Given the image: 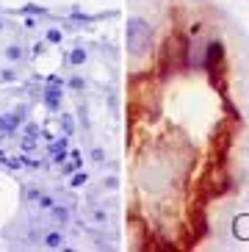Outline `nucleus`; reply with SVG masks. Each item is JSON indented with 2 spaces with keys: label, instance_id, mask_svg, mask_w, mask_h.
<instances>
[{
  "label": "nucleus",
  "instance_id": "13",
  "mask_svg": "<svg viewBox=\"0 0 249 252\" xmlns=\"http://www.w3.org/2000/svg\"><path fill=\"white\" fill-rule=\"evenodd\" d=\"M6 56H8V59H11V61H17V59H22V47H17V45H11V47H8V50H6Z\"/></svg>",
  "mask_w": 249,
  "mask_h": 252
},
{
  "label": "nucleus",
  "instance_id": "5",
  "mask_svg": "<svg viewBox=\"0 0 249 252\" xmlns=\"http://www.w3.org/2000/svg\"><path fill=\"white\" fill-rule=\"evenodd\" d=\"M50 158H53L56 163H61V161L66 158V136H64L61 141H53V144H50Z\"/></svg>",
  "mask_w": 249,
  "mask_h": 252
},
{
  "label": "nucleus",
  "instance_id": "4",
  "mask_svg": "<svg viewBox=\"0 0 249 252\" xmlns=\"http://www.w3.org/2000/svg\"><path fill=\"white\" fill-rule=\"evenodd\" d=\"M44 105L50 108V111H59L61 105V89L56 83H50V89H44Z\"/></svg>",
  "mask_w": 249,
  "mask_h": 252
},
{
  "label": "nucleus",
  "instance_id": "10",
  "mask_svg": "<svg viewBox=\"0 0 249 252\" xmlns=\"http://www.w3.org/2000/svg\"><path fill=\"white\" fill-rule=\"evenodd\" d=\"M36 139H39V136L25 133V136H22V150H25V153H31V150H36Z\"/></svg>",
  "mask_w": 249,
  "mask_h": 252
},
{
  "label": "nucleus",
  "instance_id": "1",
  "mask_svg": "<svg viewBox=\"0 0 249 252\" xmlns=\"http://www.w3.org/2000/svg\"><path fill=\"white\" fill-rule=\"evenodd\" d=\"M150 45H153L150 25L144 20H139V17H133L130 23H127V50H130V56H144L150 50Z\"/></svg>",
  "mask_w": 249,
  "mask_h": 252
},
{
  "label": "nucleus",
  "instance_id": "8",
  "mask_svg": "<svg viewBox=\"0 0 249 252\" xmlns=\"http://www.w3.org/2000/svg\"><path fill=\"white\" fill-rule=\"evenodd\" d=\"M53 216H56V222L59 224H64L66 219H69V211H66L64 205H53Z\"/></svg>",
  "mask_w": 249,
  "mask_h": 252
},
{
  "label": "nucleus",
  "instance_id": "3",
  "mask_svg": "<svg viewBox=\"0 0 249 252\" xmlns=\"http://www.w3.org/2000/svg\"><path fill=\"white\" fill-rule=\"evenodd\" d=\"M20 119H22V114H6V117H0V136H14Z\"/></svg>",
  "mask_w": 249,
  "mask_h": 252
},
{
  "label": "nucleus",
  "instance_id": "20",
  "mask_svg": "<svg viewBox=\"0 0 249 252\" xmlns=\"http://www.w3.org/2000/svg\"><path fill=\"white\" fill-rule=\"evenodd\" d=\"M69 86H72V89H83V81H81V78H72V81H69Z\"/></svg>",
  "mask_w": 249,
  "mask_h": 252
},
{
  "label": "nucleus",
  "instance_id": "9",
  "mask_svg": "<svg viewBox=\"0 0 249 252\" xmlns=\"http://www.w3.org/2000/svg\"><path fill=\"white\" fill-rule=\"evenodd\" d=\"M83 61H86V53H83L81 47H78V50H72V53H69V64H72V67H81Z\"/></svg>",
  "mask_w": 249,
  "mask_h": 252
},
{
  "label": "nucleus",
  "instance_id": "2",
  "mask_svg": "<svg viewBox=\"0 0 249 252\" xmlns=\"http://www.w3.org/2000/svg\"><path fill=\"white\" fill-rule=\"evenodd\" d=\"M221 56H224V47H221V42H211V45H208V50H205V67L211 69V72L221 64Z\"/></svg>",
  "mask_w": 249,
  "mask_h": 252
},
{
  "label": "nucleus",
  "instance_id": "19",
  "mask_svg": "<svg viewBox=\"0 0 249 252\" xmlns=\"http://www.w3.org/2000/svg\"><path fill=\"white\" fill-rule=\"evenodd\" d=\"M69 156H72V163H75V166H78V169H81V153L75 150V153H69Z\"/></svg>",
  "mask_w": 249,
  "mask_h": 252
},
{
  "label": "nucleus",
  "instance_id": "17",
  "mask_svg": "<svg viewBox=\"0 0 249 252\" xmlns=\"http://www.w3.org/2000/svg\"><path fill=\"white\" fill-rule=\"evenodd\" d=\"M25 133H33V136H39V127L33 125V122H28V125H25Z\"/></svg>",
  "mask_w": 249,
  "mask_h": 252
},
{
  "label": "nucleus",
  "instance_id": "18",
  "mask_svg": "<svg viewBox=\"0 0 249 252\" xmlns=\"http://www.w3.org/2000/svg\"><path fill=\"white\" fill-rule=\"evenodd\" d=\"M42 197V191L39 189H28V200H39Z\"/></svg>",
  "mask_w": 249,
  "mask_h": 252
},
{
  "label": "nucleus",
  "instance_id": "21",
  "mask_svg": "<svg viewBox=\"0 0 249 252\" xmlns=\"http://www.w3.org/2000/svg\"><path fill=\"white\" fill-rule=\"evenodd\" d=\"M0 78H3V81H11V78H14V72H11V69H3V72H0Z\"/></svg>",
  "mask_w": 249,
  "mask_h": 252
},
{
  "label": "nucleus",
  "instance_id": "7",
  "mask_svg": "<svg viewBox=\"0 0 249 252\" xmlns=\"http://www.w3.org/2000/svg\"><path fill=\"white\" fill-rule=\"evenodd\" d=\"M61 127H64V136H72L75 133V119L69 114H61Z\"/></svg>",
  "mask_w": 249,
  "mask_h": 252
},
{
  "label": "nucleus",
  "instance_id": "22",
  "mask_svg": "<svg viewBox=\"0 0 249 252\" xmlns=\"http://www.w3.org/2000/svg\"><path fill=\"white\" fill-rule=\"evenodd\" d=\"M0 28H3V25H0Z\"/></svg>",
  "mask_w": 249,
  "mask_h": 252
},
{
  "label": "nucleus",
  "instance_id": "11",
  "mask_svg": "<svg viewBox=\"0 0 249 252\" xmlns=\"http://www.w3.org/2000/svg\"><path fill=\"white\" fill-rule=\"evenodd\" d=\"M86 180H89V175H86V172L75 169V175H72V180H69V186H75V189H78V186H83Z\"/></svg>",
  "mask_w": 249,
  "mask_h": 252
},
{
  "label": "nucleus",
  "instance_id": "6",
  "mask_svg": "<svg viewBox=\"0 0 249 252\" xmlns=\"http://www.w3.org/2000/svg\"><path fill=\"white\" fill-rule=\"evenodd\" d=\"M44 244L50 247V250H59V247H64V236H61V233H47Z\"/></svg>",
  "mask_w": 249,
  "mask_h": 252
},
{
  "label": "nucleus",
  "instance_id": "15",
  "mask_svg": "<svg viewBox=\"0 0 249 252\" xmlns=\"http://www.w3.org/2000/svg\"><path fill=\"white\" fill-rule=\"evenodd\" d=\"M39 205H42V208H53V197L42 194V197H39Z\"/></svg>",
  "mask_w": 249,
  "mask_h": 252
},
{
  "label": "nucleus",
  "instance_id": "14",
  "mask_svg": "<svg viewBox=\"0 0 249 252\" xmlns=\"http://www.w3.org/2000/svg\"><path fill=\"white\" fill-rule=\"evenodd\" d=\"M0 161H3V163H6V166H11V169H17V166H20V158H6V156H3V158H0Z\"/></svg>",
  "mask_w": 249,
  "mask_h": 252
},
{
  "label": "nucleus",
  "instance_id": "16",
  "mask_svg": "<svg viewBox=\"0 0 249 252\" xmlns=\"http://www.w3.org/2000/svg\"><path fill=\"white\" fill-rule=\"evenodd\" d=\"M103 158H105V153H103V150H94V153H92V161H97V163H100Z\"/></svg>",
  "mask_w": 249,
  "mask_h": 252
},
{
  "label": "nucleus",
  "instance_id": "12",
  "mask_svg": "<svg viewBox=\"0 0 249 252\" xmlns=\"http://www.w3.org/2000/svg\"><path fill=\"white\" fill-rule=\"evenodd\" d=\"M61 39H64L61 36V31H56V28L47 31V42H50V45H61Z\"/></svg>",
  "mask_w": 249,
  "mask_h": 252
}]
</instances>
